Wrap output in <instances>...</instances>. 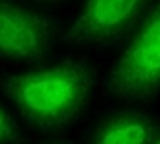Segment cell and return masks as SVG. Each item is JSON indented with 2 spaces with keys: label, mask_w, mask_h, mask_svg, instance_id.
<instances>
[{
  "label": "cell",
  "mask_w": 160,
  "mask_h": 144,
  "mask_svg": "<svg viewBox=\"0 0 160 144\" xmlns=\"http://www.w3.org/2000/svg\"><path fill=\"white\" fill-rule=\"evenodd\" d=\"M2 88L23 117L41 130H52L80 111L92 88V72L80 62L66 60L41 72L6 76Z\"/></svg>",
  "instance_id": "1"
},
{
  "label": "cell",
  "mask_w": 160,
  "mask_h": 144,
  "mask_svg": "<svg viewBox=\"0 0 160 144\" xmlns=\"http://www.w3.org/2000/svg\"><path fill=\"white\" fill-rule=\"evenodd\" d=\"M109 88L115 95L136 99L150 97L160 88V2L115 64Z\"/></svg>",
  "instance_id": "2"
},
{
  "label": "cell",
  "mask_w": 160,
  "mask_h": 144,
  "mask_svg": "<svg viewBox=\"0 0 160 144\" xmlns=\"http://www.w3.org/2000/svg\"><path fill=\"white\" fill-rule=\"evenodd\" d=\"M53 37L47 19L0 0V56L14 60H39Z\"/></svg>",
  "instance_id": "3"
},
{
  "label": "cell",
  "mask_w": 160,
  "mask_h": 144,
  "mask_svg": "<svg viewBox=\"0 0 160 144\" xmlns=\"http://www.w3.org/2000/svg\"><path fill=\"white\" fill-rule=\"evenodd\" d=\"M150 0H86L80 17L74 21L66 39L103 41L115 37L133 25Z\"/></svg>",
  "instance_id": "4"
},
{
  "label": "cell",
  "mask_w": 160,
  "mask_h": 144,
  "mask_svg": "<svg viewBox=\"0 0 160 144\" xmlns=\"http://www.w3.org/2000/svg\"><path fill=\"white\" fill-rule=\"evenodd\" d=\"M154 136L152 124L136 113L111 117L94 134L92 144H148Z\"/></svg>",
  "instance_id": "5"
},
{
  "label": "cell",
  "mask_w": 160,
  "mask_h": 144,
  "mask_svg": "<svg viewBox=\"0 0 160 144\" xmlns=\"http://www.w3.org/2000/svg\"><path fill=\"white\" fill-rule=\"evenodd\" d=\"M14 138H17V130H14L12 120L0 109V142H4V140H14Z\"/></svg>",
  "instance_id": "6"
},
{
  "label": "cell",
  "mask_w": 160,
  "mask_h": 144,
  "mask_svg": "<svg viewBox=\"0 0 160 144\" xmlns=\"http://www.w3.org/2000/svg\"><path fill=\"white\" fill-rule=\"evenodd\" d=\"M156 144H160V140H158V142H156Z\"/></svg>",
  "instance_id": "7"
}]
</instances>
